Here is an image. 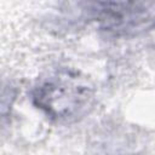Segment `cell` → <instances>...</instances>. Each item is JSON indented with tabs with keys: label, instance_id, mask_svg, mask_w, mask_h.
Masks as SVG:
<instances>
[{
	"label": "cell",
	"instance_id": "cell-1",
	"mask_svg": "<svg viewBox=\"0 0 155 155\" xmlns=\"http://www.w3.org/2000/svg\"><path fill=\"white\" fill-rule=\"evenodd\" d=\"M91 17L107 31L137 35L155 27L154 2H92Z\"/></svg>",
	"mask_w": 155,
	"mask_h": 155
},
{
	"label": "cell",
	"instance_id": "cell-2",
	"mask_svg": "<svg viewBox=\"0 0 155 155\" xmlns=\"http://www.w3.org/2000/svg\"><path fill=\"white\" fill-rule=\"evenodd\" d=\"M36 104L58 120L75 119L88 104L91 93L86 86L68 79H53L40 85L34 94Z\"/></svg>",
	"mask_w": 155,
	"mask_h": 155
}]
</instances>
